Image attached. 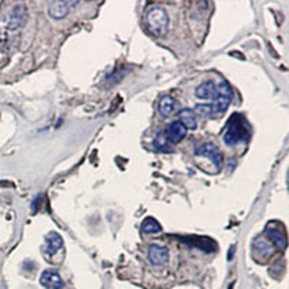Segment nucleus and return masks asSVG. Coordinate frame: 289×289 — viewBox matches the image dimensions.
Instances as JSON below:
<instances>
[{"mask_svg":"<svg viewBox=\"0 0 289 289\" xmlns=\"http://www.w3.org/2000/svg\"><path fill=\"white\" fill-rule=\"evenodd\" d=\"M195 110H197V113H200L201 116L211 117V109H210V104H198V106H195Z\"/></svg>","mask_w":289,"mask_h":289,"instance_id":"nucleus-19","label":"nucleus"},{"mask_svg":"<svg viewBox=\"0 0 289 289\" xmlns=\"http://www.w3.org/2000/svg\"><path fill=\"white\" fill-rule=\"evenodd\" d=\"M165 135H167V138H168L169 142H172V144H178L179 141H182V139L185 138V135H187V129L182 126V123H181L179 120L171 121Z\"/></svg>","mask_w":289,"mask_h":289,"instance_id":"nucleus-11","label":"nucleus"},{"mask_svg":"<svg viewBox=\"0 0 289 289\" xmlns=\"http://www.w3.org/2000/svg\"><path fill=\"white\" fill-rule=\"evenodd\" d=\"M144 22H146V28L149 29L150 33L161 36L168 30V13L162 7H152L147 10Z\"/></svg>","mask_w":289,"mask_h":289,"instance_id":"nucleus-2","label":"nucleus"},{"mask_svg":"<svg viewBox=\"0 0 289 289\" xmlns=\"http://www.w3.org/2000/svg\"><path fill=\"white\" fill-rule=\"evenodd\" d=\"M179 121L182 123V126L185 129H195L197 127V115L191 109H182L179 110Z\"/></svg>","mask_w":289,"mask_h":289,"instance_id":"nucleus-13","label":"nucleus"},{"mask_svg":"<svg viewBox=\"0 0 289 289\" xmlns=\"http://www.w3.org/2000/svg\"><path fill=\"white\" fill-rule=\"evenodd\" d=\"M153 146H155V149L159 150V152H168V150H171L168 138H167V135L162 133V132H161V133L156 136V139L153 141Z\"/></svg>","mask_w":289,"mask_h":289,"instance_id":"nucleus-18","label":"nucleus"},{"mask_svg":"<svg viewBox=\"0 0 289 289\" xmlns=\"http://www.w3.org/2000/svg\"><path fill=\"white\" fill-rule=\"evenodd\" d=\"M217 94V84L214 81L208 80V81H204L202 84H200L197 88H195V96L201 100H216Z\"/></svg>","mask_w":289,"mask_h":289,"instance_id":"nucleus-9","label":"nucleus"},{"mask_svg":"<svg viewBox=\"0 0 289 289\" xmlns=\"http://www.w3.org/2000/svg\"><path fill=\"white\" fill-rule=\"evenodd\" d=\"M62 244H64L62 237L58 233L52 231V233H49L48 236L45 237V243L42 246V252L47 256H54L57 252H59L62 249Z\"/></svg>","mask_w":289,"mask_h":289,"instance_id":"nucleus-8","label":"nucleus"},{"mask_svg":"<svg viewBox=\"0 0 289 289\" xmlns=\"http://www.w3.org/2000/svg\"><path fill=\"white\" fill-rule=\"evenodd\" d=\"M70 4H72V1H52V3H49V16L55 21L64 19L70 12Z\"/></svg>","mask_w":289,"mask_h":289,"instance_id":"nucleus-10","label":"nucleus"},{"mask_svg":"<svg viewBox=\"0 0 289 289\" xmlns=\"http://www.w3.org/2000/svg\"><path fill=\"white\" fill-rule=\"evenodd\" d=\"M28 21V12H26V7L24 4H16L13 7V10L10 12L9 15V19H7V28L10 30H16V29H21L24 28L25 24Z\"/></svg>","mask_w":289,"mask_h":289,"instance_id":"nucleus-5","label":"nucleus"},{"mask_svg":"<svg viewBox=\"0 0 289 289\" xmlns=\"http://www.w3.org/2000/svg\"><path fill=\"white\" fill-rule=\"evenodd\" d=\"M147 258H149V260H150L152 265L164 266L169 259L168 247L161 246V244H152V246H149Z\"/></svg>","mask_w":289,"mask_h":289,"instance_id":"nucleus-6","label":"nucleus"},{"mask_svg":"<svg viewBox=\"0 0 289 289\" xmlns=\"http://www.w3.org/2000/svg\"><path fill=\"white\" fill-rule=\"evenodd\" d=\"M142 231L146 233V234L159 233V231H161V226H159V223H158L155 218L147 217V218H144V223H142Z\"/></svg>","mask_w":289,"mask_h":289,"instance_id":"nucleus-16","label":"nucleus"},{"mask_svg":"<svg viewBox=\"0 0 289 289\" xmlns=\"http://www.w3.org/2000/svg\"><path fill=\"white\" fill-rule=\"evenodd\" d=\"M195 153H197V156L208 158V159L214 164V167H217V168H220V167L223 165V155H221V152L218 150V147H217L216 144H200V146L195 149Z\"/></svg>","mask_w":289,"mask_h":289,"instance_id":"nucleus-4","label":"nucleus"},{"mask_svg":"<svg viewBox=\"0 0 289 289\" xmlns=\"http://www.w3.org/2000/svg\"><path fill=\"white\" fill-rule=\"evenodd\" d=\"M250 136V130L246 124V121L241 119L240 116L233 115L229 121L227 126L224 129V135H223V141L226 144L234 146V144H240L247 141Z\"/></svg>","mask_w":289,"mask_h":289,"instance_id":"nucleus-1","label":"nucleus"},{"mask_svg":"<svg viewBox=\"0 0 289 289\" xmlns=\"http://www.w3.org/2000/svg\"><path fill=\"white\" fill-rule=\"evenodd\" d=\"M253 252L260 253V258H267L272 255V246L265 240V239H256L253 243Z\"/></svg>","mask_w":289,"mask_h":289,"instance_id":"nucleus-15","label":"nucleus"},{"mask_svg":"<svg viewBox=\"0 0 289 289\" xmlns=\"http://www.w3.org/2000/svg\"><path fill=\"white\" fill-rule=\"evenodd\" d=\"M188 243H190V244H193V246L200 247L201 250H202V249H204V250H207V252H213V250H216V244L210 240V239H207V237H195V239H193V240H188Z\"/></svg>","mask_w":289,"mask_h":289,"instance_id":"nucleus-17","label":"nucleus"},{"mask_svg":"<svg viewBox=\"0 0 289 289\" xmlns=\"http://www.w3.org/2000/svg\"><path fill=\"white\" fill-rule=\"evenodd\" d=\"M7 45H9V36L4 33H0V49L7 48Z\"/></svg>","mask_w":289,"mask_h":289,"instance_id":"nucleus-20","label":"nucleus"},{"mask_svg":"<svg viewBox=\"0 0 289 289\" xmlns=\"http://www.w3.org/2000/svg\"><path fill=\"white\" fill-rule=\"evenodd\" d=\"M267 236H269V239L270 241L279 249V250H285L287 249V237H285V234L281 231V230H278V229H272V227H267Z\"/></svg>","mask_w":289,"mask_h":289,"instance_id":"nucleus-12","label":"nucleus"},{"mask_svg":"<svg viewBox=\"0 0 289 289\" xmlns=\"http://www.w3.org/2000/svg\"><path fill=\"white\" fill-rule=\"evenodd\" d=\"M217 91H218L217 98L214 100L213 104H210L211 116H217V115L224 113V110L230 106V103L233 100V90H231V87L227 81L221 80L217 84Z\"/></svg>","mask_w":289,"mask_h":289,"instance_id":"nucleus-3","label":"nucleus"},{"mask_svg":"<svg viewBox=\"0 0 289 289\" xmlns=\"http://www.w3.org/2000/svg\"><path fill=\"white\" fill-rule=\"evenodd\" d=\"M175 107H176V101L169 96L162 97V98L159 100V104H158V110H159V113H161L164 117L171 116V115L175 112Z\"/></svg>","mask_w":289,"mask_h":289,"instance_id":"nucleus-14","label":"nucleus"},{"mask_svg":"<svg viewBox=\"0 0 289 289\" xmlns=\"http://www.w3.org/2000/svg\"><path fill=\"white\" fill-rule=\"evenodd\" d=\"M39 282L47 289H61L64 287V281L57 270H45L41 275Z\"/></svg>","mask_w":289,"mask_h":289,"instance_id":"nucleus-7","label":"nucleus"}]
</instances>
